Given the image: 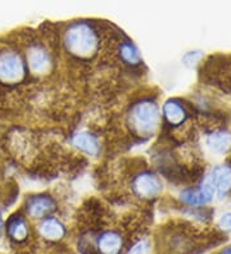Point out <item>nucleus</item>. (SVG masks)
<instances>
[{
  "instance_id": "12",
  "label": "nucleus",
  "mask_w": 231,
  "mask_h": 254,
  "mask_svg": "<svg viewBox=\"0 0 231 254\" xmlns=\"http://www.w3.org/2000/svg\"><path fill=\"white\" fill-rule=\"evenodd\" d=\"M207 145L217 154L228 153L231 149V133L229 131H215L207 137Z\"/></svg>"
},
{
  "instance_id": "15",
  "label": "nucleus",
  "mask_w": 231,
  "mask_h": 254,
  "mask_svg": "<svg viewBox=\"0 0 231 254\" xmlns=\"http://www.w3.org/2000/svg\"><path fill=\"white\" fill-rule=\"evenodd\" d=\"M8 235L12 240L17 243L25 242L28 236V226L26 221L22 217H12L8 221V227H6Z\"/></svg>"
},
{
  "instance_id": "3",
  "label": "nucleus",
  "mask_w": 231,
  "mask_h": 254,
  "mask_svg": "<svg viewBox=\"0 0 231 254\" xmlns=\"http://www.w3.org/2000/svg\"><path fill=\"white\" fill-rule=\"evenodd\" d=\"M26 76V65L18 53L13 50L0 52V82L14 85L21 82Z\"/></svg>"
},
{
  "instance_id": "4",
  "label": "nucleus",
  "mask_w": 231,
  "mask_h": 254,
  "mask_svg": "<svg viewBox=\"0 0 231 254\" xmlns=\"http://www.w3.org/2000/svg\"><path fill=\"white\" fill-rule=\"evenodd\" d=\"M163 189L162 183L157 176L152 172H143L134 180V190L136 195L140 198H154L159 195L160 191Z\"/></svg>"
},
{
  "instance_id": "8",
  "label": "nucleus",
  "mask_w": 231,
  "mask_h": 254,
  "mask_svg": "<svg viewBox=\"0 0 231 254\" xmlns=\"http://www.w3.org/2000/svg\"><path fill=\"white\" fill-rule=\"evenodd\" d=\"M56 208V203L48 195L31 196L27 201V213L32 218H43Z\"/></svg>"
},
{
  "instance_id": "10",
  "label": "nucleus",
  "mask_w": 231,
  "mask_h": 254,
  "mask_svg": "<svg viewBox=\"0 0 231 254\" xmlns=\"http://www.w3.org/2000/svg\"><path fill=\"white\" fill-rule=\"evenodd\" d=\"M122 247V236L116 231H105L98 239V248L102 254H120Z\"/></svg>"
},
{
  "instance_id": "14",
  "label": "nucleus",
  "mask_w": 231,
  "mask_h": 254,
  "mask_svg": "<svg viewBox=\"0 0 231 254\" xmlns=\"http://www.w3.org/2000/svg\"><path fill=\"white\" fill-rule=\"evenodd\" d=\"M74 145L81 152L86 153L89 155H98L99 153V143L95 136L91 133L80 132L74 137Z\"/></svg>"
},
{
  "instance_id": "13",
  "label": "nucleus",
  "mask_w": 231,
  "mask_h": 254,
  "mask_svg": "<svg viewBox=\"0 0 231 254\" xmlns=\"http://www.w3.org/2000/svg\"><path fill=\"white\" fill-rule=\"evenodd\" d=\"M40 233L48 240L56 242V240H61L66 235V227L57 218L49 217L41 222Z\"/></svg>"
},
{
  "instance_id": "18",
  "label": "nucleus",
  "mask_w": 231,
  "mask_h": 254,
  "mask_svg": "<svg viewBox=\"0 0 231 254\" xmlns=\"http://www.w3.org/2000/svg\"><path fill=\"white\" fill-rule=\"evenodd\" d=\"M200 58H202L200 52H190L184 57V62L186 65H194L195 63L199 62Z\"/></svg>"
},
{
  "instance_id": "7",
  "label": "nucleus",
  "mask_w": 231,
  "mask_h": 254,
  "mask_svg": "<svg viewBox=\"0 0 231 254\" xmlns=\"http://www.w3.org/2000/svg\"><path fill=\"white\" fill-rule=\"evenodd\" d=\"M215 191L220 196H225L231 190V167L228 164H222L216 167L210 176Z\"/></svg>"
},
{
  "instance_id": "2",
  "label": "nucleus",
  "mask_w": 231,
  "mask_h": 254,
  "mask_svg": "<svg viewBox=\"0 0 231 254\" xmlns=\"http://www.w3.org/2000/svg\"><path fill=\"white\" fill-rule=\"evenodd\" d=\"M129 121L133 130L142 136H151L159 124V109L152 100H142L131 108Z\"/></svg>"
},
{
  "instance_id": "11",
  "label": "nucleus",
  "mask_w": 231,
  "mask_h": 254,
  "mask_svg": "<svg viewBox=\"0 0 231 254\" xmlns=\"http://www.w3.org/2000/svg\"><path fill=\"white\" fill-rule=\"evenodd\" d=\"M163 116L169 125L179 126L186 121L188 112L181 103L177 102V100H168L163 106Z\"/></svg>"
},
{
  "instance_id": "1",
  "label": "nucleus",
  "mask_w": 231,
  "mask_h": 254,
  "mask_svg": "<svg viewBox=\"0 0 231 254\" xmlns=\"http://www.w3.org/2000/svg\"><path fill=\"white\" fill-rule=\"evenodd\" d=\"M65 47L68 53L77 58H91L99 49V36L86 22H75L66 31Z\"/></svg>"
},
{
  "instance_id": "6",
  "label": "nucleus",
  "mask_w": 231,
  "mask_h": 254,
  "mask_svg": "<svg viewBox=\"0 0 231 254\" xmlns=\"http://www.w3.org/2000/svg\"><path fill=\"white\" fill-rule=\"evenodd\" d=\"M215 188L211 183L210 177H207L206 181L199 189H188L181 192V200L189 205H203L212 200L215 195Z\"/></svg>"
},
{
  "instance_id": "5",
  "label": "nucleus",
  "mask_w": 231,
  "mask_h": 254,
  "mask_svg": "<svg viewBox=\"0 0 231 254\" xmlns=\"http://www.w3.org/2000/svg\"><path fill=\"white\" fill-rule=\"evenodd\" d=\"M27 63L32 73L44 74L48 73L52 67V58L45 48L41 45H32L27 50Z\"/></svg>"
},
{
  "instance_id": "9",
  "label": "nucleus",
  "mask_w": 231,
  "mask_h": 254,
  "mask_svg": "<svg viewBox=\"0 0 231 254\" xmlns=\"http://www.w3.org/2000/svg\"><path fill=\"white\" fill-rule=\"evenodd\" d=\"M213 59L221 68H224L225 73L215 69V74H208V76L213 78V84L221 87L222 90L231 93V57H215Z\"/></svg>"
},
{
  "instance_id": "16",
  "label": "nucleus",
  "mask_w": 231,
  "mask_h": 254,
  "mask_svg": "<svg viewBox=\"0 0 231 254\" xmlns=\"http://www.w3.org/2000/svg\"><path fill=\"white\" fill-rule=\"evenodd\" d=\"M120 56L129 64H138L140 62V59H142L139 49L131 41H125V43L121 44Z\"/></svg>"
},
{
  "instance_id": "19",
  "label": "nucleus",
  "mask_w": 231,
  "mask_h": 254,
  "mask_svg": "<svg viewBox=\"0 0 231 254\" xmlns=\"http://www.w3.org/2000/svg\"><path fill=\"white\" fill-rule=\"evenodd\" d=\"M220 226L225 230L231 229V213H226L222 216L221 220H220Z\"/></svg>"
},
{
  "instance_id": "17",
  "label": "nucleus",
  "mask_w": 231,
  "mask_h": 254,
  "mask_svg": "<svg viewBox=\"0 0 231 254\" xmlns=\"http://www.w3.org/2000/svg\"><path fill=\"white\" fill-rule=\"evenodd\" d=\"M149 253V244L148 242H139L138 244L134 245L131 251H130V254H148Z\"/></svg>"
},
{
  "instance_id": "20",
  "label": "nucleus",
  "mask_w": 231,
  "mask_h": 254,
  "mask_svg": "<svg viewBox=\"0 0 231 254\" xmlns=\"http://www.w3.org/2000/svg\"><path fill=\"white\" fill-rule=\"evenodd\" d=\"M1 227H3V223H1V218H0V236H1Z\"/></svg>"
}]
</instances>
